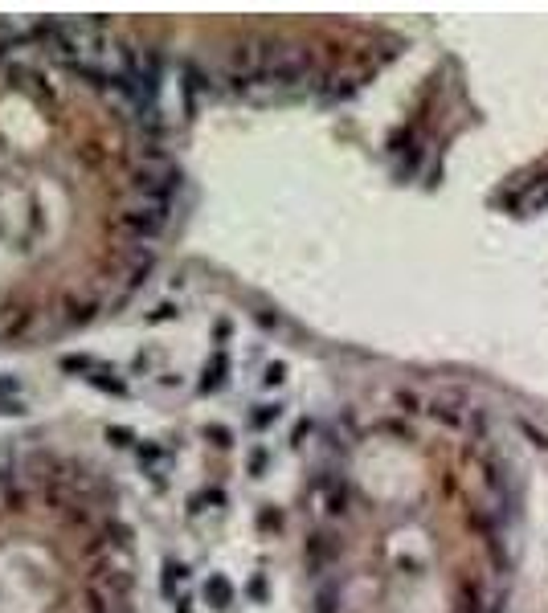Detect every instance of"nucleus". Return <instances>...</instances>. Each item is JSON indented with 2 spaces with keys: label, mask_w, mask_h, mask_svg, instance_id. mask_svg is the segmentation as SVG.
Wrapping results in <instances>:
<instances>
[{
  "label": "nucleus",
  "mask_w": 548,
  "mask_h": 613,
  "mask_svg": "<svg viewBox=\"0 0 548 613\" xmlns=\"http://www.w3.org/2000/svg\"><path fill=\"white\" fill-rule=\"evenodd\" d=\"M274 53H279V41H270V37H250V41H238V46L229 49V58H225V82H229V90H258V82H262L266 66L274 62Z\"/></svg>",
  "instance_id": "1"
},
{
  "label": "nucleus",
  "mask_w": 548,
  "mask_h": 613,
  "mask_svg": "<svg viewBox=\"0 0 548 613\" xmlns=\"http://www.w3.org/2000/svg\"><path fill=\"white\" fill-rule=\"evenodd\" d=\"M315 74H319V62L307 46H279L274 62L266 66L262 82H258V90H299V86L315 82Z\"/></svg>",
  "instance_id": "2"
},
{
  "label": "nucleus",
  "mask_w": 548,
  "mask_h": 613,
  "mask_svg": "<svg viewBox=\"0 0 548 613\" xmlns=\"http://www.w3.org/2000/svg\"><path fill=\"white\" fill-rule=\"evenodd\" d=\"M131 189L140 192L143 201H152V205H172V196L180 189V172L172 164H143L131 176Z\"/></svg>",
  "instance_id": "3"
},
{
  "label": "nucleus",
  "mask_w": 548,
  "mask_h": 613,
  "mask_svg": "<svg viewBox=\"0 0 548 613\" xmlns=\"http://www.w3.org/2000/svg\"><path fill=\"white\" fill-rule=\"evenodd\" d=\"M168 213H172V205H152V201H140L135 209L119 213V229H127L131 237H143V241H152V237L164 234Z\"/></svg>",
  "instance_id": "4"
},
{
  "label": "nucleus",
  "mask_w": 548,
  "mask_h": 613,
  "mask_svg": "<svg viewBox=\"0 0 548 613\" xmlns=\"http://www.w3.org/2000/svg\"><path fill=\"white\" fill-rule=\"evenodd\" d=\"M315 495H319L323 516H332V519L348 516V483H344L340 474H323V478L315 483Z\"/></svg>",
  "instance_id": "5"
},
{
  "label": "nucleus",
  "mask_w": 548,
  "mask_h": 613,
  "mask_svg": "<svg viewBox=\"0 0 548 613\" xmlns=\"http://www.w3.org/2000/svg\"><path fill=\"white\" fill-rule=\"evenodd\" d=\"M180 78H185V82H180V86H185V111L192 115V111H196V95L209 90V78H205V70H201L196 62H185V66H180Z\"/></svg>",
  "instance_id": "6"
},
{
  "label": "nucleus",
  "mask_w": 548,
  "mask_h": 613,
  "mask_svg": "<svg viewBox=\"0 0 548 613\" xmlns=\"http://www.w3.org/2000/svg\"><path fill=\"white\" fill-rule=\"evenodd\" d=\"M205 601H209L213 609H229V605H234V585H229L221 572H213V577L205 581Z\"/></svg>",
  "instance_id": "7"
},
{
  "label": "nucleus",
  "mask_w": 548,
  "mask_h": 613,
  "mask_svg": "<svg viewBox=\"0 0 548 613\" xmlns=\"http://www.w3.org/2000/svg\"><path fill=\"white\" fill-rule=\"evenodd\" d=\"M225 372H229V360L225 352H217L209 364H205V377H201V393H217L221 384H225Z\"/></svg>",
  "instance_id": "8"
},
{
  "label": "nucleus",
  "mask_w": 548,
  "mask_h": 613,
  "mask_svg": "<svg viewBox=\"0 0 548 613\" xmlns=\"http://www.w3.org/2000/svg\"><path fill=\"white\" fill-rule=\"evenodd\" d=\"M520 205H524V213H540L548 209V176H540V180H532V189L520 196Z\"/></svg>",
  "instance_id": "9"
},
{
  "label": "nucleus",
  "mask_w": 548,
  "mask_h": 613,
  "mask_svg": "<svg viewBox=\"0 0 548 613\" xmlns=\"http://www.w3.org/2000/svg\"><path fill=\"white\" fill-rule=\"evenodd\" d=\"M86 380H91L95 389H102V393H111V397H127V384H123V380H115L107 368H91V372H86Z\"/></svg>",
  "instance_id": "10"
},
{
  "label": "nucleus",
  "mask_w": 548,
  "mask_h": 613,
  "mask_svg": "<svg viewBox=\"0 0 548 613\" xmlns=\"http://www.w3.org/2000/svg\"><path fill=\"white\" fill-rule=\"evenodd\" d=\"M426 413H429V417H438L442 425H462V413H458L454 405H446V401H429Z\"/></svg>",
  "instance_id": "11"
},
{
  "label": "nucleus",
  "mask_w": 548,
  "mask_h": 613,
  "mask_svg": "<svg viewBox=\"0 0 548 613\" xmlns=\"http://www.w3.org/2000/svg\"><path fill=\"white\" fill-rule=\"evenodd\" d=\"M332 552H335L332 536H315V540L307 544V556H311V565H315V568L323 565V560H328V556H332Z\"/></svg>",
  "instance_id": "12"
},
{
  "label": "nucleus",
  "mask_w": 548,
  "mask_h": 613,
  "mask_svg": "<svg viewBox=\"0 0 548 613\" xmlns=\"http://www.w3.org/2000/svg\"><path fill=\"white\" fill-rule=\"evenodd\" d=\"M185 577H189V568H185V565H176V560H172V565H164V577H160V589H164L168 597H172V589H176V585H180Z\"/></svg>",
  "instance_id": "13"
},
{
  "label": "nucleus",
  "mask_w": 548,
  "mask_h": 613,
  "mask_svg": "<svg viewBox=\"0 0 548 613\" xmlns=\"http://www.w3.org/2000/svg\"><path fill=\"white\" fill-rule=\"evenodd\" d=\"M279 417H283V405L274 401V405H258V413L250 422H254V429H266V425H274Z\"/></svg>",
  "instance_id": "14"
},
{
  "label": "nucleus",
  "mask_w": 548,
  "mask_h": 613,
  "mask_svg": "<svg viewBox=\"0 0 548 613\" xmlns=\"http://www.w3.org/2000/svg\"><path fill=\"white\" fill-rule=\"evenodd\" d=\"M520 433H524V438H528V442H532L536 450H548V433L540 429V425H532L528 417H520Z\"/></svg>",
  "instance_id": "15"
},
{
  "label": "nucleus",
  "mask_w": 548,
  "mask_h": 613,
  "mask_svg": "<svg viewBox=\"0 0 548 613\" xmlns=\"http://www.w3.org/2000/svg\"><path fill=\"white\" fill-rule=\"evenodd\" d=\"M107 442H111V446H119V450H131V446H135V433H131V429H123V425H107Z\"/></svg>",
  "instance_id": "16"
},
{
  "label": "nucleus",
  "mask_w": 548,
  "mask_h": 613,
  "mask_svg": "<svg viewBox=\"0 0 548 613\" xmlns=\"http://www.w3.org/2000/svg\"><path fill=\"white\" fill-rule=\"evenodd\" d=\"M283 380H286V364H283V360H270L266 372H262V384H266V389H274V384H283Z\"/></svg>",
  "instance_id": "17"
},
{
  "label": "nucleus",
  "mask_w": 548,
  "mask_h": 613,
  "mask_svg": "<svg viewBox=\"0 0 548 613\" xmlns=\"http://www.w3.org/2000/svg\"><path fill=\"white\" fill-rule=\"evenodd\" d=\"M95 364L86 356H62V372H91Z\"/></svg>",
  "instance_id": "18"
},
{
  "label": "nucleus",
  "mask_w": 548,
  "mask_h": 613,
  "mask_svg": "<svg viewBox=\"0 0 548 613\" xmlns=\"http://www.w3.org/2000/svg\"><path fill=\"white\" fill-rule=\"evenodd\" d=\"M205 438H213V446H234V433L225 425H205Z\"/></svg>",
  "instance_id": "19"
},
{
  "label": "nucleus",
  "mask_w": 548,
  "mask_h": 613,
  "mask_svg": "<svg viewBox=\"0 0 548 613\" xmlns=\"http://www.w3.org/2000/svg\"><path fill=\"white\" fill-rule=\"evenodd\" d=\"M397 405H401L406 413H422V397H417V393H406V389L397 393Z\"/></svg>",
  "instance_id": "20"
},
{
  "label": "nucleus",
  "mask_w": 548,
  "mask_h": 613,
  "mask_svg": "<svg viewBox=\"0 0 548 613\" xmlns=\"http://www.w3.org/2000/svg\"><path fill=\"white\" fill-rule=\"evenodd\" d=\"M172 315H176V306H172V303H160L156 311H152V315H147V319H152V323H160V319H172Z\"/></svg>",
  "instance_id": "21"
},
{
  "label": "nucleus",
  "mask_w": 548,
  "mask_h": 613,
  "mask_svg": "<svg viewBox=\"0 0 548 613\" xmlns=\"http://www.w3.org/2000/svg\"><path fill=\"white\" fill-rule=\"evenodd\" d=\"M266 471V450H254L250 454V474H262Z\"/></svg>",
  "instance_id": "22"
},
{
  "label": "nucleus",
  "mask_w": 548,
  "mask_h": 613,
  "mask_svg": "<svg viewBox=\"0 0 548 613\" xmlns=\"http://www.w3.org/2000/svg\"><path fill=\"white\" fill-rule=\"evenodd\" d=\"M250 597H254V601H266V577H254V581H250Z\"/></svg>",
  "instance_id": "23"
},
{
  "label": "nucleus",
  "mask_w": 548,
  "mask_h": 613,
  "mask_svg": "<svg viewBox=\"0 0 548 613\" xmlns=\"http://www.w3.org/2000/svg\"><path fill=\"white\" fill-rule=\"evenodd\" d=\"M319 613H335V593L332 589L319 593Z\"/></svg>",
  "instance_id": "24"
},
{
  "label": "nucleus",
  "mask_w": 548,
  "mask_h": 613,
  "mask_svg": "<svg viewBox=\"0 0 548 613\" xmlns=\"http://www.w3.org/2000/svg\"><path fill=\"white\" fill-rule=\"evenodd\" d=\"M307 433H311V422H299V425H295V433H290V446H303Z\"/></svg>",
  "instance_id": "25"
},
{
  "label": "nucleus",
  "mask_w": 548,
  "mask_h": 613,
  "mask_svg": "<svg viewBox=\"0 0 548 613\" xmlns=\"http://www.w3.org/2000/svg\"><path fill=\"white\" fill-rule=\"evenodd\" d=\"M258 523H262V527H279V511H262Z\"/></svg>",
  "instance_id": "26"
},
{
  "label": "nucleus",
  "mask_w": 548,
  "mask_h": 613,
  "mask_svg": "<svg viewBox=\"0 0 548 613\" xmlns=\"http://www.w3.org/2000/svg\"><path fill=\"white\" fill-rule=\"evenodd\" d=\"M0 393H17V380H13V377H0Z\"/></svg>",
  "instance_id": "27"
},
{
  "label": "nucleus",
  "mask_w": 548,
  "mask_h": 613,
  "mask_svg": "<svg viewBox=\"0 0 548 613\" xmlns=\"http://www.w3.org/2000/svg\"><path fill=\"white\" fill-rule=\"evenodd\" d=\"M176 605H180V609H176V613H192V609H189L192 601H176Z\"/></svg>",
  "instance_id": "28"
}]
</instances>
